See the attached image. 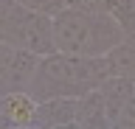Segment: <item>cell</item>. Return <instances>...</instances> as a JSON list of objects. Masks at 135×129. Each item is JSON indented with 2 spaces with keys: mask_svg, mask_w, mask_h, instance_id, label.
Returning <instances> with one entry per match:
<instances>
[{
  "mask_svg": "<svg viewBox=\"0 0 135 129\" xmlns=\"http://www.w3.org/2000/svg\"><path fill=\"white\" fill-rule=\"evenodd\" d=\"M110 14H115L127 28L135 23V0H107Z\"/></svg>",
  "mask_w": 135,
  "mask_h": 129,
  "instance_id": "30bf717a",
  "label": "cell"
},
{
  "mask_svg": "<svg viewBox=\"0 0 135 129\" xmlns=\"http://www.w3.org/2000/svg\"><path fill=\"white\" fill-rule=\"evenodd\" d=\"M40 56L23 48L0 42V98L11 90H28Z\"/></svg>",
  "mask_w": 135,
  "mask_h": 129,
  "instance_id": "277c9868",
  "label": "cell"
},
{
  "mask_svg": "<svg viewBox=\"0 0 135 129\" xmlns=\"http://www.w3.org/2000/svg\"><path fill=\"white\" fill-rule=\"evenodd\" d=\"M127 34V25L110 11L65 9L54 17L56 51L73 56H107Z\"/></svg>",
  "mask_w": 135,
  "mask_h": 129,
  "instance_id": "7a4b0ae2",
  "label": "cell"
},
{
  "mask_svg": "<svg viewBox=\"0 0 135 129\" xmlns=\"http://www.w3.org/2000/svg\"><path fill=\"white\" fill-rule=\"evenodd\" d=\"M110 59V68H113V73H121V76H129L135 81V23L129 28H127L124 39L113 48V51L107 53Z\"/></svg>",
  "mask_w": 135,
  "mask_h": 129,
  "instance_id": "9c48e42d",
  "label": "cell"
},
{
  "mask_svg": "<svg viewBox=\"0 0 135 129\" xmlns=\"http://www.w3.org/2000/svg\"><path fill=\"white\" fill-rule=\"evenodd\" d=\"M76 126L79 129H107L113 126L107 101L99 90H90L76 98Z\"/></svg>",
  "mask_w": 135,
  "mask_h": 129,
  "instance_id": "52a82bcc",
  "label": "cell"
},
{
  "mask_svg": "<svg viewBox=\"0 0 135 129\" xmlns=\"http://www.w3.org/2000/svg\"><path fill=\"white\" fill-rule=\"evenodd\" d=\"M99 93L104 95V101H107V110H110V118H113V126H115L118 115L121 110L127 107V101L135 95V81L129 76H121V73H110L104 81H101Z\"/></svg>",
  "mask_w": 135,
  "mask_h": 129,
  "instance_id": "ba28073f",
  "label": "cell"
},
{
  "mask_svg": "<svg viewBox=\"0 0 135 129\" xmlns=\"http://www.w3.org/2000/svg\"><path fill=\"white\" fill-rule=\"evenodd\" d=\"M115 126H118V129H135V95L127 101L124 110H121V115H118V121H115Z\"/></svg>",
  "mask_w": 135,
  "mask_h": 129,
  "instance_id": "4fadbf2b",
  "label": "cell"
},
{
  "mask_svg": "<svg viewBox=\"0 0 135 129\" xmlns=\"http://www.w3.org/2000/svg\"><path fill=\"white\" fill-rule=\"evenodd\" d=\"M68 9H79V11H110L107 0H65Z\"/></svg>",
  "mask_w": 135,
  "mask_h": 129,
  "instance_id": "7c38bea8",
  "label": "cell"
},
{
  "mask_svg": "<svg viewBox=\"0 0 135 129\" xmlns=\"http://www.w3.org/2000/svg\"><path fill=\"white\" fill-rule=\"evenodd\" d=\"M20 3H25L31 11H40V14H48V17H56L59 11L68 9L65 0H20Z\"/></svg>",
  "mask_w": 135,
  "mask_h": 129,
  "instance_id": "8fae6325",
  "label": "cell"
},
{
  "mask_svg": "<svg viewBox=\"0 0 135 129\" xmlns=\"http://www.w3.org/2000/svg\"><path fill=\"white\" fill-rule=\"evenodd\" d=\"M31 126L34 129H68V126H76V98L56 95V98L37 101V112H34Z\"/></svg>",
  "mask_w": 135,
  "mask_h": 129,
  "instance_id": "8992f818",
  "label": "cell"
},
{
  "mask_svg": "<svg viewBox=\"0 0 135 129\" xmlns=\"http://www.w3.org/2000/svg\"><path fill=\"white\" fill-rule=\"evenodd\" d=\"M110 73L113 68L107 56H73V53L54 51L48 56H40L28 93L37 101L56 98V95L79 98L90 90H99Z\"/></svg>",
  "mask_w": 135,
  "mask_h": 129,
  "instance_id": "6da1fadb",
  "label": "cell"
},
{
  "mask_svg": "<svg viewBox=\"0 0 135 129\" xmlns=\"http://www.w3.org/2000/svg\"><path fill=\"white\" fill-rule=\"evenodd\" d=\"M0 42L48 56L56 51L54 17L31 11L20 0H0Z\"/></svg>",
  "mask_w": 135,
  "mask_h": 129,
  "instance_id": "3957f363",
  "label": "cell"
},
{
  "mask_svg": "<svg viewBox=\"0 0 135 129\" xmlns=\"http://www.w3.org/2000/svg\"><path fill=\"white\" fill-rule=\"evenodd\" d=\"M37 98L28 90H11L0 98V129H28L34 123Z\"/></svg>",
  "mask_w": 135,
  "mask_h": 129,
  "instance_id": "5b68a950",
  "label": "cell"
}]
</instances>
